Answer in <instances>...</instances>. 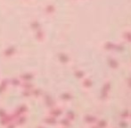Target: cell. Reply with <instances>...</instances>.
<instances>
[{"mask_svg": "<svg viewBox=\"0 0 131 128\" xmlns=\"http://www.w3.org/2000/svg\"><path fill=\"white\" fill-rule=\"evenodd\" d=\"M109 65H110L111 67L112 68H117L119 66V63L113 58H110L109 59Z\"/></svg>", "mask_w": 131, "mask_h": 128, "instance_id": "cell-1", "label": "cell"}, {"mask_svg": "<svg viewBox=\"0 0 131 128\" xmlns=\"http://www.w3.org/2000/svg\"><path fill=\"white\" fill-rule=\"evenodd\" d=\"M123 38H124L127 41L131 43V31H126V32L123 33Z\"/></svg>", "mask_w": 131, "mask_h": 128, "instance_id": "cell-2", "label": "cell"}, {"mask_svg": "<svg viewBox=\"0 0 131 128\" xmlns=\"http://www.w3.org/2000/svg\"><path fill=\"white\" fill-rule=\"evenodd\" d=\"M104 48L106 49V50H111V49H114L115 45L113 43H112V42H107L104 45Z\"/></svg>", "mask_w": 131, "mask_h": 128, "instance_id": "cell-3", "label": "cell"}]
</instances>
